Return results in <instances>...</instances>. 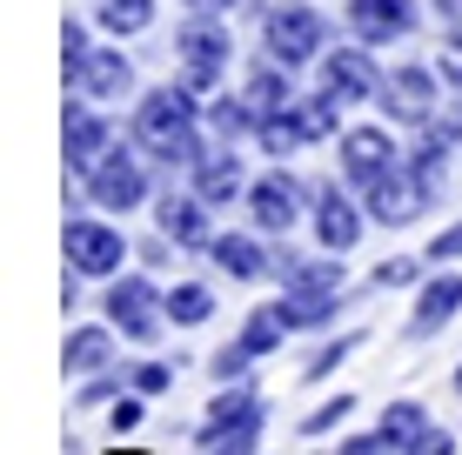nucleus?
<instances>
[{
	"label": "nucleus",
	"mask_w": 462,
	"mask_h": 455,
	"mask_svg": "<svg viewBox=\"0 0 462 455\" xmlns=\"http://www.w3.org/2000/svg\"><path fill=\"white\" fill-rule=\"evenodd\" d=\"M134 141L154 154V161H168V168L195 161V154H201V141H195V87H162V94H148V101H141V114H134Z\"/></svg>",
	"instance_id": "nucleus-1"
},
{
	"label": "nucleus",
	"mask_w": 462,
	"mask_h": 455,
	"mask_svg": "<svg viewBox=\"0 0 462 455\" xmlns=\"http://www.w3.org/2000/svg\"><path fill=\"white\" fill-rule=\"evenodd\" d=\"M328 41V21L315 7H268V54L282 60V68H301V60H315Z\"/></svg>",
	"instance_id": "nucleus-2"
},
{
	"label": "nucleus",
	"mask_w": 462,
	"mask_h": 455,
	"mask_svg": "<svg viewBox=\"0 0 462 455\" xmlns=\"http://www.w3.org/2000/svg\"><path fill=\"white\" fill-rule=\"evenodd\" d=\"M88 195L101 201V208H115V214H127L141 195H148V175H141V161L127 148H107L101 161L88 168Z\"/></svg>",
	"instance_id": "nucleus-3"
},
{
	"label": "nucleus",
	"mask_w": 462,
	"mask_h": 455,
	"mask_svg": "<svg viewBox=\"0 0 462 455\" xmlns=\"http://www.w3.org/2000/svg\"><path fill=\"white\" fill-rule=\"evenodd\" d=\"M154 308H168V302H154V288L141 275H127V281L107 288V322H115L127 341H154L162 335V315H154Z\"/></svg>",
	"instance_id": "nucleus-4"
},
{
	"label": "nucleus",
	"mask_w": 462,
	"mask_h": 455,
	"mask_svg": "<svg viewBox=\"0 0 462 455\" xmlns=\"http://www.w3.org/2000/svg\"><path fill=\"white\" fill-rule=\"evenodd\" d=\"M429 201H436V195H429V187L416 181V168H409V175H402V168H389L382 181H369V214H375L382 228H402V222H416V214L429 208Z\"/></svg>",
	"instance_id": "nucleus-5"
},
{
	"label": "nucleus",
	"mask_w": 462,
	"mask_h": 455,
	"mask_svg": "<svg viewBox=\"0 0 462 455\" xmlns=\"http://www.w3.org/2000/svg\"><path fill=\"white\" fill-rule=\"evenodd\" d=\"M181 60H188V87L195 94H208L221 81V68H228V34H221L215 21H195L181 34Z\"/></svg>",
	"instance_id": "nucleus-6"
},
{
	"label": "nucleus",
	"mask_w": 462,
	"mask_h": 455,
	"mask_svg": "<svg viewBox=\"0 0 462 455\" xmlns=\"http://www.w3.org/2000/svg\"><path fill=\"white\" fill-rule=\"evenodd\" d=\"M121 234L115 228H101V222H68V261H74V275H115L121 268Z\"/></svg>",
	"instance_id": "nucleus-7"
},
{
	"label": "nucleus",
	"mask_w": 462,
	"mask_h": 455,
	"mask_svg": "<svg viewBox=\"0 0 462 455\" xmlns=\"http://www.w3.org/2000/svg\"><path fill=\"white\" fill-rule=\"evenodd\" d=\"M348 27H356L362 47H382V41H402L416 27V7L409 0H348Z\"/></svg>",
	"instance_id": "nucleus-8"
},
{
	"label": "nucleus",
	"mask_w": 462,
	"mask_h": 455,
	"mask_svg": "<svg viewBox=\"0 0 462 455\" xmlns=\"http://www.w3.org/2000/svg\"><path fill=\"white\" fill-rule=\"evenodd\" d=\"M382 107H389L395 121H416L422 128V121L436 114V74L429 68H395L389 81H382Z\"/></svg>",
	"instance_id": "nucleus-9"
},
{
	"label": "nucleus",
	"mask_w": 462,
	"mask_h": 455,
	"mask_svg": "<svg viewBox=\"0 0 462 455\" xmlns=\"http://www.w3.org/2000/svg\"><path fill=\"white\" fill-rule=\"evenodd\" d=\"M322 81H328L336 101H382V81H375V68H369V54H362V47L328 54V60H322Z\"/></svg>",
	"instance_id": "nucleus-10"
},
{
	"label": "nucleus",
	"mask_w": 462,
	"mask_h": 455,
	"mask_svg": "<svg viewBox=\"0 0 462 455\" xmlns=\"http://www.w3.org/2000/svg\"><path fill=\"white\" fill-rule=\"evenodd\" d=\"M68 81H74V94H88V101H115V94H127V81H134V74H127V60L115 54V47H94V54L68 74Z\"/></svg>",
	"instance_id": "nucleus-11"
},
{
	"label": "nucleus",
	"mask_w": 462,
	"mask_h": 455,
	"mask_svg": "<svg viewBox=\"0 0 462 455\" xmlns=\"http://www.w3.org/2000/svg\"><path fill=\"white\" fill-rule=\"evenodd\" d=\"M248 208H254V222H262L268 234H289L295 214H301V187H295L289 175H268V181H254Z\"/></svg>",
	"instance_id": "nucleus-12"
},
{
	"label": "nucleus",
	"mask_w": 462,
	"mask_h": 455,
	"mask_svg": "<svg viewBox=\"0 0 462 455\" xmlns=\"http://www.w3.org/2000/svg\"><path fill=\"white\" fill-rule=\"evenodd\" d=\"M342 168H348V181H362V187H369V181H382V175L395 168L389 134H382V128H356V134L342 141Z\"/></svg>",
	"instance_id": "nucleus-13"
},
{
	"label": "nucleus",
	"mask_w": 462,
	"mask_h": 455,
	"mask_svg": "<svg viewBox=\"0 0 462 455\" xmlns=\"http://www.w3.org/2000/svg\"><path fill=\"white\" fill-rule=\"evenodd\" d=\"M195 187H201V201H235L242 195V161H235L228 148H201L195 154Z\"/></svg>",
	"instance_id": "nucleus-14"
},
{
	"label": "nucleus",
	"mask_w": 462,
	"mask_h": 455,
	"mask_svg": "<svg viewBox=\"0 0 462 455\" xmlns=\"http://www.w3.org/2000/svg\"><path fill=\"white\" fill-rule=\"evenodd\" d=\"M101 154H107V128L88 114V94H81V101H68V168H81V175H88Z\"/></svg>",
	"instance_id": "nucleus-15"
},
{
	"label": "nucleus",
	"mask_w": 462,
	"mask_h": 455,
	"mask_svg": "<svg viewBox=\"0 0 462 455\" xmlns=\"http://www.w3.org/2000/svg\"><path fill=\"white\" fill-rule=\"evenodd\" d=\"M315 234H322V248L348 255V248H356V234H362V214H356V201L328 187V195H322V208H315Z\"/></svg>",
	"instance_id": "nucleus-16"
},
{
	"label": "nucleus",
	"mask_w": 462,
	"mask_h": 455,
	"mask_svg": "<svg viewBox=\"0 0 462 455\" xmlns=\"http://www.w3.org/2000/svg\"><path fill=\"white\" fill-rule=\"evenodd\" d=\"M456 308H462V275L429 281V288H422V302H416V315H409V335H416V341H422V335H436V328L449 322Z\"/></svg>",
	"instance_id": "nucleus-17"
},
{
	"label": "nucleus",
	"mask_w": 462,
	"mask_h": 455,
	"mask_svg": "<svg viewBox=\"0 0 462 455\" xmlns=\"http://www.w3.org/2000/svg\"><path fill=\"white\" fill-rule=\"evenodd\" d=\"M289 107H295L289 68H254V81H248V114H254V128H262V121H275V114H289Z\"/></svg>",
	"instance_id": "nucleus-18"
},
{
	"label": "nucleus",
	"mask_w": 462,
	"mask_h": 455,
	"mask_svg": "<svg viewBox=\"0 0 462 455\" xmlns=\"http://www.w3.org/2000/svg\"><path fill=\"white\" fill-rule=\"evenodd\" d=\"M208 255H215V268H221V275H235V281H254V275H268V268H275V261H268L262 248L248 241V234H215V241H208Z\"/></svg>",
	"instance_id": "nucleus-19"
},
{
	"label": "nucleus",
	"mask_w": 462,
	"mask_h": 455,
	"mask_svg": "<svg viewBox=\"0 0 462 455\" xmlns=\"http://www.w3.org/2000/svg\"><path fill=\"white\" fill-rule=\"evenodd\" d=\"M162 234H174L181 248H208V201H162Z\"/></svg>",
	"instance_id": "nucleus-20"
},
{
	"label": "nucleus",
	"mask_w": 462,
	"mask_h": 455,
	"mask_svg": "<svg viewBox=\"0 0 462 455\" xmlns=\"http://www.w3.org/2000/svg\"><path fill=\"white\" fill-rule=\"evenodd\" d=\"M275 308H282L289 328H322L328 315H336V288H289Z\"/></svg>",
	"instance_id": "nucleus-21"
},
{
	"label": "nucleus",
	"mask_w": 462,
	"mask_h": 455,
	"mask_svg": "<svg viewBox=\"0 0 462 455\" xmlns=\"http://www.w3.org/2000/svg\"><path fill=\"white\" fill-rule=\"evenodd\" d=\"M107 355H115L107 328H74V335H68V369H74V375H101Z\"/></svg>",
	"instance_id": "nucleus-22"
},
{
	"label": "nucleus",
	"mask_w": 462,
	"mask_h": 455,
	"mask_svg": "<svg viewBox=\"0 0 462 455\" xmlns=\"http://www.w3.org/2000/svg\"><path fill=\"white\" fill-rule=\"evenodd\" d=\"M254 422H262V402H254V396H221L215 409H208L201 442H215V435H228V429H254Z\"/></svg>",
	"instance_id": "nucleus-23"
},
{
	"label": "nucleus",
	"mask_w": 462,
	"mask_h": 455,
	"mask_svg": "<svg viewBox=\"0 0 462 455\" xmlns=\"http://www.w3.org/2000/svg\"><path fill=\"white\" fill-rule=\"evenodd\" d=\"M275 275L289 281V288H336V281H342V255H336V261H295L289 248H282Z\"/></svg>",
	"instance_id": "nucleus-24"
},
{
	"label": "nucleus",
	"mask_w": 462,
	"mask_h": 455,
	"mask_svg": "<svg viewBox=\"0 0 462 455\" xmlns=\"http://www.w3.org/2000/svg\"><path fill=\"white\" fill-rule=\"evenodd\" d=\"M154 21V0H101V27L107 34H141Z\"/></svg>",
	"instance_id": "nucleus-25"
},
{
	"label": "nucleus",
	"mask_w": 462,
	"mask_h": 455,
	"mask_svg": "<svg viewBox=\"0 0 462 455\" xmlns=\"http://www.w3.org/2000/svg\"><path fill=\"white\" fill-rule=\"evenodd\" d=\"M168 315L181 322V328H195V322H208V315H215V295L201 288V281H181V288L168 295Z\"/></svg>",
	"instance_id": "nucleus-26"
},
{
	"label": "nucleus",
	"mask_w": 462,
	"mask_h": 455,
	"mask_svg": "<svg viewBox=\"0 0 462 455\" xmlns=\"http://www.w3.org/2000/svg\"><path fill=\"white\" fill-rule=\"evenodd\" d=\"M336 107H342V101H336V94H309V101H301V107H295V128H301V134H309V141H322V134H336Z\"/></svg>",
	"instance_id": "nucleus-27"
},
{
	"label": "nucleus",
	"mask_w": 462,
	"mask_h": 455,
	"mask_svg": "<svg viewBox=\"0 0 462 455\" xmlns=\"http://www.w3.org/2000/svg\"><path fill=\"white\" fill-rule=\"evenodd\" d=\"M429 429V422H422V409H416V402H389V415H382V442H416V435Z\"/></svg>",
	"instance_id": "nucleus-28"
},
{
	"label": "nucleus",
	"mask_w": 462,
	"mask_h": 455,
	"mask_svg": "<svg viewBox=\"0 0 462 455\" xmlns=\"http://www.w3.org/2000/svg\"><path fill=\"white\" fill-rule=\"evenodd\" d=\"M282 328H289V322H282V308H262V315H254V322L242 328V349H248V355L282 349Z\"/></svg>",
	"instance_id": "nucleus-29"
},
{
	"label": "nucleus",
	"mask_w": 462,
	"mask_h": 455,
	"mask_svg": "<svg viewBox=\"0 0 462 455\" xmlns=\"http://www.w3.org/2000/svg\"><path fill=\"white\" fill-rule=\"evenodd\" d=\"M248 362H254V355L242 349V341H235V349H221L208 369H215V382H242V375H248Z\"/></svg>",
	"instance_id": "nucleus-30"
},
{
	"label": "nucleus",
	"mask_w": 462,
	"mask_h": 455,
	"mask_svg": "<svg viewBox=\"0 0 462 455\" xmlns=\"http://www.w3.org/2000/svg\"><path fill=\"white\" fill-rule=\"evenodd\" d=\"M348 409H356V402H348V396H336V402H322L315 415H301V429H309V435H322V429H336V422H342Z\"/></svg>",
	"instance_id": "nucleus-31"
},
{
	"label": "nucleus",
	"mask_w": 462,
	"mask_h": 455,
	"mask_svg": "<svg viewBox=\"0 0 462 455\" xmlns=\"http://www.w3.org/2000/svg\"><path fill=\"white\" fill-rule=\"evenodd\" d=\"M348 349H356V335H342V341H336V349H315V355H309V382H322V375H328V369H336V362H342V355H348Z\"/></svg>",
	"instance_id": "nucleus-32"
},
{
	"label": "nucleus",
	"mask_w": 462,
	"mask_h": 455,
	"mask_svg": "<svg viewBox=\"0 0 462 455\" xmlns=\"http://www.w3.org/2000/svg\"><path fill=\"white\" fill-rule=\"evenodd\" d=\"M88 54H94V41H88V34H81V27H74V21H68V34H60V60H68V74H74V68H81V60H88Z\"/></svg>",
	"instance_id": "nucleus-33"
},
{
	"label": "nucleus",
	"mask_w": 462,
	"mask_h": 455,
	"mask_svg": "<svg viewBox=\"0 0 462 455\" xmlns=\"http://www.w3.org/2000/svg\"><path fill=\"white\" fill-rule=\"evenodd\" d=\"M168 382H174V375H168L162 362H141V369H134V396H162Z\"/></svg>",
	"instance_id": "nucleus-34"
},
{
	"label": "nucleus",
	"mask_w": 462,
	"mask_h": 455,
	"mask_svg": "<svg viewBox=\"0 0 462 455\" xmlns=\"http://www.w3.org/2000/svg\"><path fill=\"white\" fill-rule=\"evenodd\" d=\"M409 455H456V442H449V429H422L409 442Z\"/></svg>",
	"instance_id": "nucleus-35"
},
{
	"label": "nucleus",
	"mask_w": 462,
	"mask_h": 455,
	"mask_svg": "<svg viewBox=\"0 0 462 455\" xmlns=\"http://www.w3.org/2000/svg\"><path fill=\"white\" fill-rule=\"evenodd\" d=\"M402 281H416V261H382L375 268V288H402Z\"/></svg>",
	"instance_id": "nucleus-36"
},
{
	"label": "nucleus",
	"mask_w": 462,
	"mask_h": 455,
	"mask_svg": "<svg viewBox=\"0 0 462 455\" xmlns=\"http://www.w3.org/2000/svg\"><path fill=\"white\" fill-rule=\"evenodd\" d=\"M462 255V222L449 228V234H436V241H429V261H456Z\"/></svg>",
	"instance_id": "nucleus-37"
},
{
	"label": "nucleus",
	"mask_w": 462,
	"mask_h": 455,
	"mask_svg": "<svg viewBox=\"0 0 462 455\" xmlns=\"http://www.w3.org/2000/svg\"><path fill=\"white\" fill-rule=\"evenodd\" d=\"M141 415H148V409H141V402L134 396H127V402H115V415H107V422H115V429H134V422Z\"/></svg>",
	"instance_id": "nucleus-38"
},
{
	"label": "nucleus",
	"mask_w": 462,
	"mask_h": 455,
	"mask_svg": "<svg viewBox=\"0 0 462 455\" xmlns=\"http://www.w3.org/2000/svg\"><path fill=\"white\" fill-rule=\"evenodd\" d=\"M188 7H195V14H228L235 0H188Z\"/></svg>",
	"instance_id": "nucleus-39"
},
{
	"label": "nucleus",
	"mask_w": 462,
	"mask_h": 455,
	"mask_svg": "<svg viewBox=\"0 0 462 455\" xmlns=\"http://www.w3.org/2000/svg\"><path fill=\"white\" fill-rule=\"evenodd\" d=\"M442 81H462V54H456V60H442Z\"/></svg>",
	"instance_id": "nucleus-40"
},
{
	"label": "nucleus",
	"mask_w": 462,
	"mask_h": 455,
	"mask_svg": "<svg viewBox=\"0 0 462 455\" xmlns=\"http://www.w3.org/2000/svg\"><path fill=\"white\" fill-rule=\"evenodd\" d=\"M436 7H442V14H462V0H436Z\"/></svg>",
	"instance_id": "nucleus-41"
},
{
	"label": "nucleus",
	"mask_w": 462,
	"mask_h": 455,
	"mask_svg": "<svg viewBox=\"0 0 462 455\" xmlns=\"http://www.w3.org/2000/svg\"><path fill=\"white\" fill-rule=\"evenodd\" d=\"M456 388H462V369H456Z\"/></svg>",
	"instance_id": "nucleus-42"
}]
</instances>
